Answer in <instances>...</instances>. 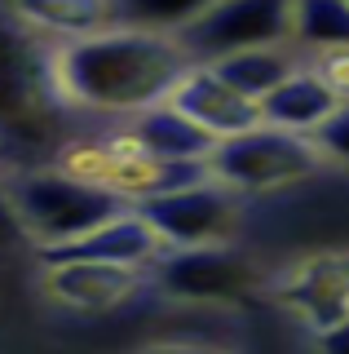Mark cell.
Wrapping results in <instances>:
<instances>
[{
	"label": "cell",
	"instance_id": "obj_1",
	"mask_svg": "<svg viewBox=\"0 0 349 354\" xmlns=\"http://www.w3.org/2000/svg\"><path fill=\"white\" fill-rule=\"evenodd\" d=\"M190 58L172 36L111 27L97 36L62 40L53 49V80L62 102L84 111H146L168 102L172 84L190 71Z\"/></svg>",
	"mask_w": 349,
	"mask_h": 354
},
{
	"label": "cell",
	"instance_id": "obj_2",
	"mask_svg": "<svg viewBox=\"0 0 349 354\" xmlns=\"http://www.w3.org/2000/svg\"><path fill=\"white\" fill-rule=\"evenodd\" d=\"M62 93L53 80V49L31 27L0 22V142L40 147L58 133Z\"/></svg>",
	"mask_w": 349,
	"mask_h": 354
},
{
	"label": "cell",
	"instance_id": "obj_3",
	"mask_svg": "<svg viewBox=\"0 0 349 354\" xmlns=\"http://www.w3.org/2000/svg\"><path fill=\"white\" fill-rule=\"evenodd\" d=\"M14 204H18L23 226H27V239H36L40 248L80 239L89 230H97L102 221H111V217L133 208L115 191H106L97 182H84V177H71L62 169L23 177L14 186Z\"/></svg>",
	"mask_w": 349,
	"mask_h": 354
},
{
	"label": "cell",
	"instance_id": "obj_4",
	"mask_svg": "<svg viewBox=\"0 0 349 354\" xmlns=\"http://www.w3.org/2000/svg\"><path fill=\"white\" fill-rule=\"evenodd\" d=\"M319 151L310 138L301 133H283L270 124H257L239 138L217 142L212 155L203 160L212 182H221L235 195H261V191H279V186L305 182L319 169Z\"/></svg>",
	"mask_w": 349,
	"mask_h": 354
},
{
	"label": "cell",
	"instance_id": "obj_5",
	"mask_svg": "<svg viewBox=\"0 0 349 354\" xmlns=\"http://www.w3.org/2000/svg\"><path fill=\"white\" fill-rule=\"evenodd\" d=\"M172 40L195 66L221 62L243 49H275L292 40V0H217Z\"/></svg>",
	"mask_w": 349,
	"mask_h": 354
},
{
	"label": "cell",
	"instance_id": "obj_6",
	"mask_svg": "<svg viewBox=\"0 0 349 354\" xmlns=\"http://www.w3.org/2000/svg\"><path fill=\"white\" fill-rule=\"evenodd\" d=\"M133 213L155 230L163 248H208V243H226L235 235L239 195L212 177H203V182L181 186V191L137 199Z\"/></svg>",
	"mask_w": 349,
	"mask_h": 354
},
{
	"label": "cell",
	"instance_id": "obj_7",
	"mask_svg": "<svg viewBox=\"0 0 349 354\" xmlns=\"http://www.w3.org/2000/svg\"><path fill=\"white\" fill-rule=\"evenodd\" d=\"M155 279L177 301H243L257 292L261 274L239 252L208 243V248H172L155 261Z\"/></svg>",
	"mask_w": 349,
	"mask_h": 354
},
{
	"label": "cell",
	"instance_id": "obj_8",
	"mask_svg": "<svg viewBox=\"0 0 349 354\" xmlns=\"http://www.w3.org/2000/svg\"><path fill=\"white\" fill-rule=\"evenodd\" d=\"M275 297L314 332L336 328L349 319V252H327L292 266L283 279H275Z\"/></svg>",
	"mask_w": 349,
	"mask_h": 354
},
{
	"label": "cell",
	"instance_id": "obj_9",
	"mask_svg": "<svg viewBox=\"0 0 349 354\" xmlns=\"http://www.w3.org/2000/svg\"><path fill=\"white\" fill-rule=\"evenodd\" d=\"M163 243L155 239V230L141 221L133 208L119 213L111 221H102L97 230L67 243H53V248H40V261L45 266H67V261H102V266H128V270H141V266L159 261Z\"/></svg>",
	"mask_w": 349,
	"mask_h": 354
},
{
	"label": "cell",
	"instance_id": "obj_10",
	"mask_svg": "<svg viewBox=\"0 0 349 354\" xmlns=\"http://www.w3.org/2000/svg\"><path fill=\"white\" fill-rule=\"evenodd\" d=\"M168 106H177L186 120H195L208 138L226 142V138H239V133L257 129L261 124V106L239 97L226 80H217L208 66H190L168 93Z\"/></svg>",
	"mask_w": 349,
	"mask_h": 354
},
{
	"label": "cell",
	"instance_id": "obj_11",
	"mask_svg": "<svg viewBox=\"0 0 349 354\" xmlns=\"http://www.w3.org/2000/svg\"><path fill=\"white\" fill-rule=\"evenodd\" d=\"M124 138L133 142L141 155L150 160H163V164H203L217 147V138H208L195 120H186L177 106L159 102V106H146L128 120Z\"/></svg>",
	"mask_w": 349,
	"mask_h": 354
},
{
	"label": "cell",
	"instance_id": "obj_12",
	"mask_svg": "<svg viewBox=\"0 0 349 354\" xmlns=\"http://www.w3.org/2000/svg\"><path fill=\"white\" fill-rule=\"evenodd\" d=\"M137 283H141V274L128 270V266H102V261L45 266L49 297L62 306H75V310H111L124 297H133Z\"/></svg>",
	"mask_w": 349,
	"mask_h": 354
},
{
	"label": "cell",
	"instance_id": "obj_13",
	"mask_svg": "<svg viewBox=\"0 0 349 354\" xmlns=\"http://www.w3.org/2000/svg\"><path fill=\"white\" fill-rule=\"evenodd\" d=\"M257 106H261V124L310 138V133L319 129L323 120L336 115L341 97H336L332 88L323 84V75L314 71V66H297V71H292L270 97H261Z\"/></svg>",
	"mask_w": 349,
	"mask_h": 354
},
{
	"label": "cell",
	"instance_id": "obj_14",
	"mask_svg": "<svg viewBox=\"0 0 349 354\" xmlns=\"http://www.w3.org/2000/svg\"><path fill=\"white\" fill-rule=\"evenodd\" d=\"M23 27L45 36L80 40L115 27V0H14Z\"/></svg>",
	"mask_w": 349,
	"mask_h": 354
},
{
	"label": "cell",
	"instance_id": "obj_15",
	"mask_svg": "<svg viewBox=\"0 0 349 354\" xmlns=\"http://www.w3.org/2000/svg\"><path fill=\"white\" fill-rule=\"evenodd\" d=\"M208 71L217 75V80L230 84L239 97L261 102V97H270L292 71H297V58H292L288 49H279V44H275V49H243V53H230V58H221V62H208Z\"/></svg>",
	"mask_w": 349,
	"mask_h": 354
},
{
	"label": "cell",
	"instance_id": "obj_16",
	"mask_svg": "<svg viewBox=\"0 0 349 354\" xmlns=\"http://www.w3.org/2000/svg\"><path fill=\"white\" fill-rule=\"evenodd\" d=\"M292 40L314 53L349 49V5L345 0H292Z\"/></svg>",
	"mask_w": 349,
	"mask_h": 354
},
{
	"label": "cell",
	"instance_id": "obj_17",
	"mask_svg": "<svg viewBox=\"0 0 349 354\" xmlns=\"http://www.w3.org/2000/svg\"><path fill=\"white\" fill-rule=\"evenodd\" d=\"M217 0H115V27L150 31V36H172L186 31L203 9H212Z\"/></svg>",
	"mask_w": 349,
	"mask_h": 354
},
{
	"label": "cell",
	"instance_id": "obj_18",
	"mask_svg": "<svg viewBox=\"0 0 349 354\" xmlns=\"http://www.w3.org/2000/svg\"><path fill=\"white\" fill-rule=\"evenodd\" d=\"M310 142H314V151H319V160H336V164L349 169V102L336 106V115L323 120V124L310 133Z\"/></svg>",
	"mask_w": 349,
	"mask_h": 354
},
{
	"label": "cell",
	"instance_id": "obj_19",
	"mask_svg": "<svg viewBox=\"0 0 349 354\" xmlns=\"http://www.w3.org/2000/svg\"><path fill=\"white\" fill-rule=\"evenodd\" d=\"M314 71L323 75V84L332 88L341 102H349V49H332V53H314Z\"/></svg>",
	"mask_w": 349,
	"mask_h": 354
},
{
	"label": "cell",
	"instance_id": "obj_20",
	"mask_svg": "<svg viewBox=\"0 0 349 354\" xmlns=\"http://www.w3.org/2000/svg\"><path fill=\"white\" fill-rule=\"evenodd\" d=\"M27 243V226L18 217V204H14V191L0 182V248H23Z\"/></svg>",
	"mask_w": 349,
	"mask_h": 354
},
{
	"label": "cell",
	"instance_id": "obj_21",
	"mask_svg": "<svg viewBox=\"0 0 349 354\" xmlns=\"http://www.w3.org/2000/svg\"><path fill=\"white\" fill-rule=\"evenodd\" d=\"M319 346H323V354H349V319H341L336 328L319 332Z\"/></svg>",
	"mask_w": 349,
	"mask_h": 354
},
{
	"label": "cell",
	"instance_id": "obj_22",
	"mask_svg": "<svg viewBox=\"0 0 349 354\" xmlns=\"http://www.w3.org/2000/svg\"><path fill=\"white\" fill-rule=\"evenodd\" d=\"M146 354H221V350H208V346H150Z\"/></svg>",
	"mask_w": 349,
	"mask_h": 354
},
{
	"label": "cell",
	"instance_id": "obj_23",
	"mask_svg": "<svg viewBox=\"0 0 349 354\" xmlns=\"http://www.w3.org/2000/svg\"><path fill=\"white\" fill-rule=\"evenodd\" d=\"M345 5H349V0H345Z\"/></svg>",
	"mask_w": 349,
	"mask_h": 354
}]
</instances>
